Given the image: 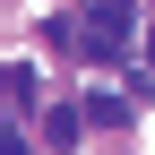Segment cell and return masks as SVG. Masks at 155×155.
I'll use <instances>...</instances> for the list:
<instances>
[{"label": "cell", "mask_w": 155, "mask_h": 155, "mask_svg": "<svg viewBox=\"0 0 155 155\" xmlns=\"http://www.w3.org/2000/svg\"><path fill=\"white\" fill-rule=\"evenodd\" d=\"M121 43H129L121 0H95V9H86V61H121Z\"/></svg>", "instance_id": "cell-1"}, {"label": "cell", "mask_w": 155, "mask_h": 155, "mask_svg": "<svg viewBox=\"0 0 155 155\" xmlns=\"http://www.w3.org/2000/svg\"><path fill=\"white\" fill-rule=\"evenodd\" d=\"M78 112H86V129H121V121H129V104H121V95H86Z\"/></svg>", "instance_id": "cell-2"}, {"label": "cell", "mask_w": 155, "mask_h": 155, "mask_svg": "<svg viewBox=\"0 0 155 155\" xmlns=\"http://www.w3.org/2000/svg\"><path fill=\"white\" fill-rule=\"evenodd\" d=\"M0 95H9V112H35V69H26V61H17L9 78H0Z\"/></svg>", "instance_id": "cell-3"}, {"label": "cell", "mask_w": 155, "mask_h": 155, "mask_svg": "<svg viewBox=\"0 0 155 155\" xmlns=\"http://www.w3.org/2000/svg\"><path fill=\"white\" fill-rule=\"evenodd\" d=\"M0 155H26V138H17V129H0Z\"/></svg>", "instance_id": "cell-4"}, {"label": "cell", "mask_w": 155, "mask_h": 155, "mask_svg": "<svg viewBox=\"0 0 155 155\" xmlns=\"http://www.w3.org/2000/svg\"><path fill=\"white\" fill-rule=\"evenodd\" d=\"M147 52H155V35H147Z\"/></svg>", "instance_id": "cell-5"}]
</instances>
